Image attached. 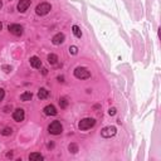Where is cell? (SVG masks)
Here are the masks:
<instances>
[{
  "label": "cell",
  "mask_w": 161,
  "mask_h": 161,
  "mask_svg": "<svg viewBox=\"0 0 161 161\" xmlns=\"http://www.w3.org/2000/svg\"><path fill=\"white\" fill-rule=\"evenodd\" d=\"M94 125H96V120L94 118H83V120L79 121L78 129L80 131H86V130H89L91 127H93Z\"/></svg>",
  "instance_id": "cell-1"
},
{
  "label": "cell",
  "mask_w": 161,
  "mask_h": 161,
  "mask_svg": "<svg viewBox=\"0 0 161 161\" xmlns=\"http://www.w3.org/2000/svg\"><path fill=\"white\" fill-rule=\"evenodd\" d=\"M74 77L78 78V79H87L91 77V73L89 70L84 67H77L74 69Z\"/></svg>",
  "instance_id": "cell-2"
},
{
  "label": "cell",
  "mask_w": 161,
  "mask_h": 161,
  "mask_svg": "<svg viewBox=\"0 0 161 161\" xmlns=\"http://www.w3.org/2000/svg\"><path fill=\"white\" fill-rule=\"evenodd\" d=\"M48 131H49V134H52V135H60V134H62V131H63V126L60 125L59 121H53L48 126Z\"/></svg>",
  "instance_id": "cell-3"
},
{
  "label": "cell",
  "mask_w": 161,
  "mask_h": 161,
  "mask_svg": "<svg viewBox=\"0 0 161 161\" xmlns=\"http://www.w3.org/2000/svg\"><path fill=\"white\" fill-rule=\"evenodd\" d=\"M50 9H52V6L49 3H40L39 5L35 8V13L38 15H47V14L50 12Z\"/></svg>",
  "instance_id": "cell-4"
},
{
  "label": "cell",
  "mask_w": 161,
  "mask_h": 161,
  "mask_svg": "<svg viewBox=\"0 0 161 161\" xmlns=\"http://www.w3.org/2000/svg\"><path fill=\"white\" fill-rule=\"evenodd\" d=\"M116 132H117V130H116L115 126H107L105 129L101 130V136L105 137V139H110V137L116 135Z\"/></svg>",
  "instance_id": "cell-5"
},
{
  "label": "cell",
  "mask_w": 161,
  "mask_h": 161,
  "mask_svg": "<svg viewBox=\"0 0 161 161\" xmlns=\"http://www.w3.org/2000/svg\"><path fill=\"white\" fill-rule=\"evenodd\" d=\"M8 29H9V32H10L12 34L17 35V37L22 35V34H23V30H24L20 24H10V25L8 27Z\"/></svg>",
  "instance_id": "cell-6"
},
{
  "label": "cell",
  "mask_w": 161,
  "mask_h": 161,
  "mask_svg": "<svg viewBox=\"0 0 161 161\" xmlns=\"http://www.w3.org/2000/svg\"><path fill=\"white\" fill-rule=\"evenodd\" d=\"M24 117H25V112L23 108H17V110L13 112V118L15 122H22L24 120Z\"/></svg>",
  "instance_id": "cell-7"
},
{
  "label": "cell",
  "mask_w": 161,
  "mask_h": 161,
  "mask_svg": "<svg viewBox=\"0 0 161 161\" xmlns=\"http://www.w3.org/2000/svg\"><path fill=\"white\" fill-rule=\"evenodd\" d=\"M30 4H32V0H20L18 3V10L20 13L27 12V9L30 6Z\"/></svg>",
  "instance_id": "cell-8"
},
{
  "label": "cell",
  "mask_w": 161,
  "mask_h": 161,
  "mask_svg": "<svg viewBox=\"0 0 161 161\" xmlns=\"http://www.w3.org/2000/svg\"><path fill=\"white\" fill-rule=\"evenodd\" d=\"M64 39H65V37H64L63 33H58V34H55L53 38H52V43L54 45H59V44L63 43Z\"/></svg>",
  "instance_id": "cell-9"
},
{
  "label": "cell",
  "mask_w": 161,
  "mask_h": 161,
  "mask_svg": "<svg viewBox=\"0 0 161 161\" xmlns=\"http://www.w3.org/2000/svg\"><path fill=\"white\" fill-rule=\"evenodd\" d=\"M43 112L47 116H55L57 115V108L53 105H48L43 108Z\"/></svg>",
  "instance_id": "cell-10"
},
{
  "label": "cell",
  "mask_w": 161,
  "mask_h": 161,
  "mask_svg": "<svg viewBox=\"0 0 161 161\" xmlns=\"http://www.w3.org/2000/svg\"><path fill=\"white\" fill-rule=\"evenodd\" d=\"M29 62H30V65L33 68H40L42 67V60L38 58V57H30V59H29Z\"/></svg>",
  "instance_id": "cell-11"
},
{
  "label": "cell",
  "mask_w": 161,
  "mask_h": 161,
  "mask_svg": "<svg viewBox=\"0 0 161 161\" xmlns=\"http://www.w3.org/2000/svg\"><path fill=\"white\" fill-rule=\"evenodd\" d=\"M49 97V91L45 88H40L39 91H38V98L39 99H45Z\"/></svg>",
  "instance_id": "cell-12"
},
{
  "label": "cell",
  "mask_w": 161,
  "mask_h": 161,
  "mask_svg": "<svg viewBox=\"0 0 161 161\" xmlns=\"http://www.w3.org/2000/svg\"><path fill=\"white\" fill-rule=\"evenodd\" d=\"M32 97H33V93L32 92H24V93L20 94V99H22V101H24V102L30 101Z\"/></svg>",
  "instance_id": "cell-13"
},
{
  "label": "cell",
  "mask_w": 161,
  "mask_h": 161,
  "mask_svg": "<svg viewBox=\"0 0 161 161\" xmlns=\"http://www.w3.org/2000/svg\"><path fill=\"white\" fill-rule=\"evenodd\" d=\"M29 160H44V156L39 152H33L29 155Z\"/></svg>",
  "instance_id": "cell-14"
},
{
  "label": "cell",
  "mask_w": 161,
  "mask_h": 161,
  "mask_svg": "<svg viewBox=\"0 0 161 161\" xmlns=\"http://www.w3.org/2000/svg\"><path fill=\"white\" fill-rule=\"evenodd\" d=\"M72 30H73V34L77 37V38H80V37H82V32H80V29H79L78 25H73Z\"/></svg>",
  "instance_id": "cell-15"
},
{
  "label": "cell",
  "mask_w": 161,
  "mask_h": 161,
  "mask_svg": "<svg viewBox=\"0 0 161 161\" xmlns=\"http://www.w3.org/2000/svg\"><path fill=\"white\" fill-rule=\"evenodd\" d=\"M48 62H49L50 64H55L57 62H58V57H57L55 54H53V53L49 54V55H48Z\"/></svg>",
  "instance_id": "cell-16"
},
{
  "label": "cell",
  "mask_w": 161,
  "mask_h": 161,
  "mask_svg": "<svg viewBox=\"0 0 161 161\" xmlns=\"http://www.w3.org/2000/svg\"><path fill=\"white\" fill-rule=\"evenodd\" d=\"M59 106H60V108H65L68 106V99L65 97H62L59 99Z\"/></svg>",
  "instance_id": "cell-17"
},
{
  "label": "cell",
  "mask_w": 161,
  "mask_h": 161,
  "mask_svg": "<svg viewBox=\"0 0 161 161\" xmlns=\"http://www.w3.org/2000/svg\"><path fill=\"white\" fill-rule=\"evenodd\" d=\"M12 132H13L12 127H4V129L1 130V135L3 136H9V135H12Z\"/></svg>",
  "instance_id": "cell-18"
},
{
  "label": "cell",
  "mask_w": 161,
  "mask_h": 161,
  "mask_svg": "<svg viewBox=\"0 0 161 161\" xmlns=\"http://www.w3.org/2000/svg\"><path fill=\"white\" fill-rule=\"evenodd\" d=\"M68 150H69V152H72V154H77L78 146L75 145V144H70V145L68 146Z\"/></svg>",
  "instance_id": "cell-19"
},
{
  "label": "cell",
  "mask_w": 161,
  "mask_h": 161,
  "mask_svg": "<svg viewBox=\"0 0 161 161\" xmlns=\"http://www.w3.org/2000/svg\"><path fill=\"white\" fill-rule=\"evenodd\" d=\"M69 53H70V54H77V53H78V48H77L75 45L69 47Z\"/></svg>",
  "instance_id": "cell-20"
},
{
  "label": "cell",
  "mask_w": 161,
  "mask_h": 161,
  "mask_svg": "<svg viewBox=\"0 0 161 161\" xmlns=\"http://www.w3.org/2000/svg\"><path fill=\"white\" fill-rule=\"evenodd\" d=\"M108 115H110V116H113V115H116V108H115V107L110 108V110H108Z\"/></svg>",
  "instance_id": "cell-21"
},
{
  "label": "cell",
  "mask_w": 161,
  "mask_h": 161,
  "mask_svg": "<svg viewBox=\"0 0 161 161\" xmlns=\"http://www.w3.org/2000/svg\"><path fill=\"white\" fill-rule=\"evenodd\" d=\"M3 69L5 70L6 73H9V72H10V70H12V67H10V65H3Z\"/></svg>",
  "instance_id": "cell-22"
},
{
  "label": "cell",
  "mask_w": 161,
  "mask_h": 161,
  "mask_svg": "<svg viewBox=\"0 0 161 161\" xmlns=\"http://www.w3.org/2000/svg\"><path fill=\"white\" fill-rule=\"evenodd\" d=\"M4 96H5V91H4V89H1V88H0V101H3Z\"/></svg>",
  "instance_id": "cell-23"
},
{
  "label": "cell",
  "mask_w": 161,
  "mask_h": 161,
  "mask_svg": "<svg viewBox=\"0 0 161 161\" xmlns=\"http://www.w3.org/2000/svg\"><path fill=\"white\" fill-rule=\"evenodd\" d=\"M12 110V106H6V107H4V112H10Z\"/></svg>",
  "instance_id": "cell-24"
},
{
  "label": "cell",
  "mask_w": 161,
  "mask_h": 161,
  "mask_svg": "<svg viewBox=\"0 0 161 161\" xmlns=\"http://www.w3.org/2000/svg\"><path fill=\"white\" fill-rule=\"evenodd\" d=\"M57 79H58L59 82H64V77H63V75H59V77L57 78Z\"/></svg>",
  "instance_id": "cell-25"
},
{
  "label": "cell",
  "mask_w": 161,
  "mask_h": 161,
  "mask_svg": "<svg viewBox=\"0 0 161 161\" xmlns=\"http://www.w3.org/2000/svg\"><path fill=\"white\" fill-rule=\"evenodd\" d=\"M42 73H43V74L45 75L47 73H48V69H47V68H43V69H42Z\"/></svg>",
  "instance_id": "cell-26"
},
{
  "label": "cell",
  "mask_w": 161,
  "mask_h": 161,
  "mask_svg": "<svg viewBox=\"0 0 161 161\" xmlns=\"http://www.w3.org/2000/svg\"><path fill=\"white\" fill-rule=\"evenodd\" d=\"M48 147H49V149H52V147H54V144H53V142H50V144H48Z\"/></svg>",
  "instance_id": "cell-27"
},
{
  "label": "cell",
  "mask_w": 161,
  "mask_h": 161,
  "mask_svg": "<svg viewBox=\"0 0 161 161\" xmlns=\"http://www.w3.org/2000/svg\"><path fill=\"white\" fill-rule=\"evenodd\" d=\"M6 156H8V157H12V156H13V152H8Z\"/></svg>",
  "instance_id": "cell-28"
},
{
  "label": "cell",
  "mask_w": 161,
  "mask_h": 161,
  "mask_svg": "<svg viewBox=\"0 0 161 161\" xmlns=\"http://www.w3.org/2000/svg\"><path fill=\"white\" fill-rule=\"evenodd\" d=\"M1 6H3V3H1V0H0V9H1Z\"/></svg>",
  "instance_id": "cell-29"
},
{
  "label": "cell",
  "mask_w": 161,
  "mask_h": 161,
  "mask_svg": "<svg viewBox=\"0 0 161 161\" xmlns=\"http://www.w3.org/2000/svg\"><path fill=\"white\" fill-rule=\"evenodd\" d=\"M1 28H3V24H1V23H0V30H1Z\"/></svg>",
  "instance_id": "cell-30"
}]
</instances>
